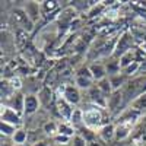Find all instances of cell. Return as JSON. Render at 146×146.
Returning a JSON list of instances; mask_svg holds the SVG:
<instances>
[{
    "label": "cell",
    "mask_w": 146,
    "mask_h": 146,
    "mask_svg": "<svg viewBox=\"0 0 146 146\" xmlns=\"http://www.w3.org/2000/svg\"><path fill=\"white\" fill-rule=\"evenodd\" d=\"M23 102H25V96L21 95V94H16L15 96H12V105H10V108H13L15 111L22 114L23 113Z\"/></svg>",
    "instance_id": "obj_15"
},
{
    "label": "cell",
    "mask_w": 146,
    "mask_h": 146,
    "mask_svg": "<svg viewBox=\"0 0 146 146\" xmlns=\"http://www.w3.org/2000/svg\"><path fill=\"white\" fill-rule=\"evenodd\" d=\"M70 146H86V140H85L80 135H75L72 137Z\"/></svg>",
    "instance_id": "obj_23"
},
{
    "label": "cell",
    "mask_w": 146,
    "mask_h": 146,
    "mask_svg": "<svg viewBox=\"0 0 146 146\" xmlns=\"http://www.w3.org/2000/svg\"><path fill=\"white\" fill-rule=\"evenodd\" d=\"M62 98L70 105H78L80 102V89L76 85H64L62 88Z\"/></svg>",
    "instance_id": "obj_4"
},
{
    "label": "cell",
    "mask_w": 146,
    "mask_h": 146,
    "mask_svg": "<svg viewBox=\"0 0 146 146\" xmlns=\"http://www.w3.org/2000/svg\"><path fill=\"white\" fill-rule=\"evenodd\" d=\"M135 123H129V121H118V124L115 126V139L117 140H124L127 139Z\"/></svg>",
    "instance_id": "obj_9"
},
{
    "label": "cell",
    "mask_w": 146,
    "mask_h": 146,
    "mask_svg": "<svg viewBox=\"0 0 146 146\" xmlns=\"http://www.w3.org/2000/svg\"><path fill=\"white\" fill-rule=\"evenodd\" d=\"M110 79V83H111V86H113V91H120V88L124 85L126 82V76L123 75V73H117V75H113V76H108Z\"/></svg>",
    "instance_id": "obj_14"
},
{
    "label": "cell",
    "mask_w": 146,
    "mask_h": 146,
    "mask_svg": "<svg viewBox=\"0 0 146 146\" xmlns=\"http://www.w3.org/2000/svg\"><path fill=\"white\" fill-rule=\"evenodd\" d=\"M140 50H142L143 53H146V41H145V42H142V45H140Z\"/></svg>",
    "instance_id": "obj_29"
},
{
    "label": "cell",
    "mask_w": 146,
    "mask_h": 146,
    "mask_svg": "<svg viewBox=\"0 0 146 146\" xmlns=\"http://www.w3.org/2000/svg\"><path fill=\"white\" fill-rule=\"evenodd\" d=\"M12 91H13V88H12V85L9 80H2V100L5 98H10V94Z\"/></svg>",
    "instance_id": "obj_22"
},
{
    "label": "cell",
    "mask_w": 146,
    "mask_h": 146,
    "mask_svg": "<svg viewBox=\"0 0 146 146\" xmlns=\"http://www.w3.org/2000/svg\"><path fill=\"white\" fill-rule=\"evenodd\" d=\"M139 70H140V63L139 62H135V63H131L130 66L121 69V73H123V75L127 78V76L135 75V73H139Z\"/></svg>",
    "instance_id": "obj_21"
},
{
    "label": "cell",
    "mask_w": 146,
    "mask_h": 146,
    "mask_svg": "<svg viewBox=\"0 0 146 146\" xmlns=\"http://www.w3.org/2000/svg\"><path fill=\"white\" fill-rule=\"evenodd\" d=\"M89 70H91V73H92V76H94V80H96V82H100V80H102V79H105L107 78V75H108V72H107V66L105 64H102V63H92L91 66H89Z\"/></svg>",
    "instance_id": "obj_11"
},
{
    "label": "cell",
    "mask_w": 146,
    "mask_h": 146,
    "mask_svg": "<svg viewBox=\"0 0 146 146\" xmlns=\"http://www.w3.org/2000/svg\"><path fill=\"white\" fill-rule=\"evenodd\" d=\"M27 139H28V131L25 129H22V127H19L15 135L12 136V140H13L15 145H23L27 142Z\"/></svg>",
    "instance_id": "obj_18"
},
{
    "label": "cell",
    "mask_w": 146,
    "mask_h": 146,
    "mask_svg": "<svg viewBox=\"0 0 146 146\" xmlns=\"http://www.w3.org/2000/svg\"><path fill=\"white\" fill-rule=\"evenodd\" d=\"M2 121L5 123H9V124H13L16 127H21L22 124V117L18 111H15L13 108L10 107H2Z\"/></svg>",
    "instance_id": "obj_5"
},
{
    "label": "cell",
    "mask_w": 146,
    "mask_h": 146,
    "mask_svg": "<svg viewBox=\"0 0 146 146\" xmlns=\"http://www.w3.org/2000/svg\"><path fill=\"white\" fill-rule=\"evenodd\" d=\"M44 7L48 9V10H51V9L57 7V2H45V3H44Z\"/></svg>",
    "instance_id": "obj_27"
},
{
    "label": "cell",
    "mask_w": 146,
    "mask_h": 146,
    "mask_svg": "<svg viewBox=\"0 0 146 146\" xmlns=\"http://www.w3.org/2000/svg\"><path fill=\"white\" fill-rule=\"evenodd\" d=\"M32 146H50V143H48L47 140H38V142H35Z\"/></svg>",
    "instance_id": "obj_28"
},
{
    "label": "cell",
    "mask_w": 146,
    "mask_h": 146,
    "mask_svg": "<svg viewBox=\"0 0 146 146\" xmlns=\"http://www.w3.org/2000/svg\"><path fill=\"white\" fill-rule=\"evenodd\" d=\"M70 124L73 127L83 126V111L80 108H75V110H73V114H72V118H70Z\"/></svg>",
    "instance_id": "obj_16"
},
{
    "label": "cell",
    "mask_w": 146,
    "mask_h": 146,
    "mask_svg": "<svg viewBox=\"0 0 146 146\" xmlns=\"http://www.w3.org/2000/svg\"><path fill=\"white\" fill-rule=\"evenodd\" d=\"M96 86H98L100 89H101V92L107 96V98H108V96L110 95H111L114 91H113V86H111V83H110V79L108 78H105V79H102V80H100L98 83H96Z\"/></svg>",
    "instance_id": "obj_19"
},
{
    "label": "cell",
    "mask_w": 146,
    "mask_h": 146,
    "mask_svg": "<svg viewBox=\"0 0 146 146\" xmlns=\"http://www.w3.org/2000/svg\"><path fill=\"white\" fill-rule=\"evenodd\" d=\"M50 146H70V145H58V143H56V145H50Z\"/></svg>",
    "instance_id": "obj_30"
},
{
    "label": "cell",
    "mask_w": 146,
    "mask_h": 146,
    "mask_svg": "<svg viewBox=\"0 0 146 146\" xmlns=\"http://www.w3.org/2000/svg\"><path fill=\"white\" fill-rule=\"evenodd\" d=\"M19 127H16V126H13V124H9V123H5V121H2V124H0V130H2V136H13L15 133H16V130H18Z\"/></svg>",
    "instance_id": "obj_20"
},
{
    "label": "cell",
    "mask_w": 146,
    "mask_h": 146,
    "mask_svg": "<svg viewBox=\"0 0 146 146\" xmlns=\"http://www.w3.org/2000/svg\"><path fill=\"white\" fill-rule=\"evenodd\" d=\"M75 85L79 89H91L94 86V76L89 70V67H80L76 73Z\"/></svg>",
    "instance_id": "obj_3"
},
{
    "label": "cell",
    "mask_w": 146,
    "mask_h": 146,
    "mask_svg": "<svg viewBox=\"0 0 146 146\" xmlns=\"http://www.w3.org/2000/svg\"><path fill=\"white\" fill-rule=\"evenodd\" d=\"M100 137L104 140V142H110L115 137V126L114 124H105L98 131Z\"/></svg>",
    "instance_id": "obj_12"
},
{
    "label": "cell",
    "mask_w": 146,
    "mask_h": 146,
    "mask_svg": "<svg viewBox=\"0 0 146 146\" xmlns=\"http://www.w3.org/2000/svg\"><path fill=\"white\" fill-rule=\"evenodd\" d=\"M57 127H58V124H56V123H47L45 126H44V131L45 133H48V135H57Z\"/></svg>",
    "instance_id": "obj_25"
},
{
    "label": "cell",
    "mask_w": 146,
    "mask_h": 146,
    "mask_svg": "<svg viewBox=\"0 0 146 146\" xmlns=\"http://www.w3.org/2000/svg\"><path fill=\"white\" fill-rule=\"evenodd\" d=\"M9 82H10V85H12V88H13V89H19V88H21V80H19V78H13V79H10Z\"/></svg>",
    "instance_id": "obj_26"
},
{
    "label": "cell",
    "mask_w": 146,
    "mask_h": 146,
    "mask_svg": "<svg viewBox=\"0 0 146 146\" xmlns=\"http://www.w3.org/2000/svg\"><path fill=\"white\" fill-rule=\"evenodd\" d=\"M89 100H91L92 105H96L100 108H105L107 104H108V98L101 92V89L96 86V85H94L89 89Z\"/></svg>",
    "instance_id": "obj_7"
},
{
    "label": "cell",
    "mask_w": 146,
    "mask_h": 146,
    "mask_svg": "<svg viewBox=\"0 0 146 146\" xmlns=\"http://www.w3.org/2000/svg\"><path fill=\"white\" fill-rule=\"evenodd\" d=\"M40 108V98L35 95H25V102H23V114L32 115L38 111Z\"/></svg>",
    "instance_id": "obj_10"
},
{
    "label": "cell",
    "mask_w": 146,
    "mask_h": 146,
    "mask_svg": "<svg viewBox=\"0 0 146 146\" xmlns=\"http://www.w3.org/2000/svg\"><path fill=\"white\" fill-rule=\"evenodd\" d=\"M133 45H135V36H133V34L129 32V31L123 32V34L118 36V40H117L114 53H113L114 57L120 58L121 56H124L126 53L131 51L133 50Z\"/></svg>",
    "instance_id": "obj_2"
},
{
    "label": "cell",
    "mask_w": 146,
    "mask_h": 146,
    "mask_svg": "<svg viewBox=\"0 0 146 146\" xmlns=\"http://www.w3.org/2000/svg\"><path fill=\"white\" fill-rule=\"evenodd\" d=\"M57 135H64V136H69V137H73L75 136V127H73L70 123H62L58 124L57 127Z\"/></svg>",
    "instance_id": "obj_17"
},
{
    "label": "cell",
    "mask_w": 146,
    "mask_h": 146,
    "mask_svg": "<svg viewBox=\"0 0 146 146\" xmlns=\"http://www.w3.org/2000/svg\"><path fill=\"white\" fill-rule=\"evenodd\" d=\"M2 146H15V145H9V143H2Z\"/></svg>",
    "instance_id": "obj_31"
},
{
    "label": "cell",
    "mask_w": 146,
    "mask_h": 146,
    "mask_svg": "<svg viewBox=\"0 0 146 146\" xmlns=\"http://www.w3.org/2000/svg\"><path fill=\"white\" fill-rule=\"evenodd\" d=\"M83 126L88 127V129H101L102 124V113L100 107L92 105L89 108H83Z\"/></svg>",
    "instance_id": "obj_1"
},
{
    "label": "cell",
    "mask_w": 146,
    "mask_h": 146,
    "mask_svg": "<svg viewBox=\"0 0 146 146\" xmlns=\"http://www.w3.org/2000/svg\"><path fill=\"white\" fill-rule=\"evenodd\" d=\"M57 111L60 114V117H62L66 123H70V118H72V114H73V110L75 108H72L73 105H70L66 100H63L62 96L57 100Z\"/></svg>",
    "instance_id": "obj_8"
},
{
    "label": "cell",
    "mask_w": 146,
    "mask_h": 146,
    "mask_svg": "<svg viewBox=\"0 0 146 146\" xmlns=\"http://www.w3.org/2000/svg\"><path fill=\"white\" fill-rule=\"evenodd\" d=\"M54 142L58 143V145H70L72 137L64 136V135H56V136H54Z\"/></svg>",
    "instance_id": "obj_24"
},
{
    "label": "cell",
    "mask_w": 146,
    "mask_h": 146,
    "mask_svg": "<svg viewBox=\"0 0 146 146\" xmlns=\"http://www.w3.org/2000/svg\"><path fill=\"white\" fill-rule=\"evenodd\" d=\"M13 18H15V22L16 25L21 27L22 29L25 31H31L34 28V21L28 16V13L23 9H16L13 12Z\"/></svg>",
    "instance_id": "obj_6"
},
{
    "label": "cell",
    "mask_w": 146,
    "mask_h": 146,
    "mask_svg": "<svg viewBox=\"0 0 146 146\" xmlns=\"http://www.w3.org/2000/svg\"><path fill=\"white\" fill-rule=\"evenodd\" d=\"M121 100H123V94H121L120 91H115V92H113L111 95L108 96V104H107V107L111 110V111H114L115 108H120Z\"/></svg>",
    "instance_id": "obj_13"
}]
</instances>
